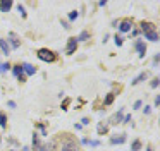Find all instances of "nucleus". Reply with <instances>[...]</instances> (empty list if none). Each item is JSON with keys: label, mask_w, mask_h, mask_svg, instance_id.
Listing matches in <instances>:
<instances>
[{"label": "nucleus", "mask_w": 160, "mask_h": 151, "mask_svg": "<svg viewBox=\"0 0 160 151\" xmlns=\"http://www.w3.org/2000/svg\"><path fill=\"white\" fill-rule=\"evenodd\" d=\"M59 141H62V144L57 146L55 151H81L79 149V144L76 143V139H74L69 132L59 134Z\"/></svg>", "instance_id": "f257e3e1"}, {"label": "nucleus", "mask_w": 160, "mask_h": 151, "mask_svg": "<svg viewBox=\"0 0 160 151\" xmlns=\"http://www.w3.org/2000/svg\"><path fill=\"white\" fill-rule=\"evenodd\" d=\"M36 55H38L40 60L47 62V64H52V62L59 60V55H57L53 50H48V48H40V50L36 51Z\"/></svg>", "instance_id": "f03ea898"}, {"label": "nucleus", "mask_w": 160, "mask_h": 151, "mask_svg": "<svg viewBox=\"0 0 160 151\" xmlns=\"http://www.w3.org/2000/svg\"><path fill=\"white\" fill-rule=\"evenodd\" d=\"M78 40H76V36H71L69 40H67V45H66V53L67 55H74L76 53V50H78Z\"/></svg>", "instance_id": "7ed1b4c3"}, {"label": "nucleus", "mask_w": 160, "mask_h": 151, "mask_svg": "<svg viewBox=\"0 0 160 151\" xmlns=\"http://www.w3.org/2000/svg\"><path fill=\"white\" fill-rule=\"evenodd\" d=\"M122 117H124V110L119 108L117 112L108 119V125H117V124H122Z\"/></svg>", "instance_id": "20e7f679"}, {"label": "nucleus", "mask_w": 160, "mask_h": 151, "mask_svg": "<svg viewBox=\"0 0 160 151\" xmlns=\"http://www.w3.org/2000/svg\"><path fill=\"white\" fill-rule=\"evenodd\" d=\"M132 29V19H129V17H126V19L119 21V31L121 33H128V31Z\"/></svg>", "instance_id": "39448f33"}, {"label": "nucleus", "mask_w": 160, "mask_h": 151, "mask_svg": "<svg viewBox=\"0 0 160 151\" xmlns=\"http://www.w3.org/2000/svg\"><path fill=\"white\" fill-rule=\"evenodd\" d=\"M134 48H136V51H138L139 58H145V55H146V45H145V41L138 40L134 43Z\"/></svg>", "instance_id": "423d86ee"}, {"label": "nucleus", "mask_w": 160, "mask_h": 151, "mask_svg": "<svg viewBox=\"0 0 160 151\" xmlns=\"http://www.w3.org/2000/svg\"><path fill=\"white\" fill-rule=\"evenodd\" d=\"M7 43H9V46H11V48H14V50H16V48H19L21 41H19L18 34L12 33V31H11V33H9V41H7Z\"/></svg>", "instance_id": "0eeeda50"}, {"label": "nucleus", "mask_w": 160, "mask_h": 151, "mask_svg": "<svg viewBox=\"0 0 160 151\" xmlns=\"http://www.w3.org/2000/svg\"><path fill=\"white\" fill-rule=\"evenodd\" d=\"M33 151H43V143L40 141V136L38 134H33V148H31Z\"/></svg>", "instance_id": "6e6552de"}, {"label": "nucleus", "mask_w": 160, "mask_h": 151, "mask_svg": "<svg viewBox=\"0 0 160 151\" xmlns=\"http://www.w3.org/2000/svg\"><path fill=\"white\" fill-rule=\"evenodd\" d=\"M139 26H141V31H143V33H152V31H157L155 24H153V22H148V21H143Z\"/></svg>", "instance_id": "1a4fd4ad"}, {"label": "nucleus", "mask_w": 160, "mask_h": 151, "mask_svg": "<svg viewBox=\"0 0 160 151\" xmlns=\"http://www.w3.org/2000/svg\"><path fill=\"white\" fill-rule=\"evenodd\" d=\"M21 65H22V72H24L26 76H33V74H36V67H35V65L28 64V62H24V64H21Z\"/></svg>", "instance_id": "9d476101"}, {"label": "nucleus", "mask_w": 160, "mask_h": 151, "mask_svg": "<svg viewBox=\"0 0 160 151\" xmlns=\"http://www.w3.org/2000/svg\"><path fill=\"white\" fill-rule=\"evenodd\" d=\"M124 143H126V132L110 137V144H112V146H115V144H124Z\"/></svg>", "instance_id": "9b49d317"}, {"label": "nucleus", "mask_w": 160, "mask_h": 151, "mask_svg": "<svg viewBox=\"0 0 160 151\" xmlns=\"http://www.w3.org/2000/svg\"><path fill=\"white\" fill-rule=\"evenodd\" d=\"M97 132H98V136H105V134L108 132V124L100 122V124L97 125Z\"/></svg>", "instance_id": "f8f14e48"}, {"label": "nucleus", "mask_w": 160, "mask_h": 151, "mask_svg": "<svg viewBox=\"0 0 160 151\" xmlns=\"http://www.w3.org/2000/svg\"><path fill=\"white\" fill-rule=\"evenodd\" d=\"M0 50L4 51V55H9V53H11V46H9L7 40H4V38H0Z\"/></svg>", "instance_id": "ddd939ff"}, {"label": "nucleus", "mask_w": 160, "mask_h": 151, "mask_svg": "<svg viewBox=\"0 0 160 151\" xmlns=\"http://www.w3.org/2000/svg\"><path fill=\"white\" fill-rule=\"evenodd\" d=\"M12 5H14L12 0H4V2H0V10H2V12H9V10L12 9Z\"/></svg>", "instance_id": "4468645a"}, {"label": "nucleus", "mask_w": 160, "mask_h": 151, "mask_svg": "<svg viewBox=\"0 0 160 151\" xmlns=\"http://www.w3.org/2000/svg\"><path fill=\"white\" fill-rule=\"evenodd\" d=\"M146 77H148V72H141L139 76H136V77L132 79V81H131V84H132V86H136V84H139V82H143Z\"/></svg>", "instance_id": "2eb2a0df"}, {"label": "nucleus", "mask_w": 160, "mask_h": 151, "mask_svg": "<svg viewBox=\"0 0 160 151\" xmlns=\"http://www.w3.org/2000/svg\"><path fill=\"white\" fill-rule=\"evenodd\" d=\"M90 38H91V33L84 29V31H81V33H79V36H78L76 40H78V43H79V41H88Z\"/></svg>", "instance_id": "dca6fc26"}, {"label": "nucleus", "mask_w": 160, "mask_h": 151, "mask_svg": "<svg viewBox=\"0 0 160 151\" xmlns=\"http://www.w3.org/2000/svg\"><path fill=\"white\" fill-rule=\"evenodd\" d=\"M114 100H115V93H107V96L103 98V106L112 105V103H114Z\"/></svg>", "instance_id": "f3484780"}, {"label": "nucleus", "mask_w": 160, "mask_h": 151, "mask_svg": "<svg viewBox=\"0 0 160 151\" xmlns=\"http://www.w3.org/2000/svg\"><path fill=\"white\" fill-rule=\"evenodd\" d=\"M145 38L150 41H153V43H157L158 41V33L157 31H152V33H145Z\"/></svg>", "instance_id": "a211bd4d"}, {"label": "nucleus", "mask_w": 160, "mask_h": 151, "mask_svg": "<svg viewBox=\"0 0 160 151\" xmlns=\"http://www.w3.org/2000/svg\"><path fill=\"white\" fill-rule=\"evenodd\" d=\"M12 74L16 76V77H19V76H22L24 72H22V65L18 64V65H12Z\"/></svg>", "instance_id": "6ab92c4d"}, {"label": "nucleus", "mask_w": 160, "mask_h": 151, "mask_svg": "<svg viewBox=\"0 0 160 151\" xmlns=\"http://www.w3.org/2000/svg\"><path fill=\"white\" fill-rule=\"evenodd\" d=\"M141 146H143L141 141L134 139V141H132V144H131V151H139V149H141Z\"/></svg>", "instance_id": "aec40b11"}, {"label": "nucleus", "mask_w": 160, "mask_h": 151, "mask_svg": "<svg viewBox=\"0 0 160 151\" xmlns=\"http://www.w3.org/2000/svg\"><path fill=\"white\" fill-rule=\"evenodd\" d=\"M0 127L2 129H7V117L4 112H0Z\"/></svg>", "instance_id": "412c9836"}, {"label": "nucleus", "mask_w": 160, "mask_h": 151, "mask_svg": "<svg viewBox=\"0 0 160 151\" xmlns=\"http://www.w3.org/2000/svg\"><path fill=\"white\" fill-rule=\"evenodd\" d=\"M18 10L21 12L22 19H26V17H28V12H26V9H24V5H22V3H19V5H18Z\"/></svg>", "instance_id": "4be33fe9"}, {"label": "nucleus", "mask_w": 160, "mask_h": 151, "mask_svg": "<svg viewBox=\"0 0 160 151\" xmlns=\"http://www.w3.org/2000/svg\"><path fill=\"white\" fill-rule=\"evenodd\" d=\"M114 43L117 45V46H122V43H124V38L119 36V34H115V36H114Z\"/></svg>", "instance_id": "5701e85b"}, {"label": "nucleus", "mask_w": 160, "mask_h": 151, "mask_svg": "<svg viewBox=\"0 0 160 151\" xmlns=\"http://www.w3.org/2000/svg\"><path fill=\"white\" fill-rule=\"evenodd\" d=\"M71 101H72L71 98H64V101H62V105H60V108H62V110H67V108H69V105H71Z\"/></svg>", "instance_id": "b1692460"}, {"label": "nucleus", "mask_w": 160, "mask_h": 151, "mask_svg": "<svg viewBox=\"0 0 160 151\" xmlns=\"http://www.w3.org/2000/svg\"><path fill=\"white\" fill-rule=\"evenodd\" d=\"M11 67H12V65L9 64V62H7V64H0V74H2V72H7Z\"/></svg>", "instance_id": "393cba45"}, {"label": "nucleus", "mask_w": 160, "mask_h": 151, "mask_svg": "<svg viewBox=\"0 0 160 151\" xmlns=\"http://www.w3.org/2000/svg\"><path fill=\"white\" fill-rule=\"evenodd\" d=\"M78 17H79V12H78V10H72V12L69 14V21H76Z\"/></svg>", "instance_id": "a878e982"}, {"label": "nucleus", "mask_w": 160, "mask_h": 151, "mask_svg": "<svg viewBox=\"0 0 160 151\" xmlns=\"http://www.w3.org/2000/svg\"><path fill=\"white\" fill-rule=\"evenodd\" d=\"M158 84H160V79H158V77H155L152 82H150V86H152L153 89H155V88H158Z\"/></svg>", "instance_id": "bb28decb"}, {"label": "nucleus", "mask_w": 160, "mask_h": 151, "mask_svg": "<svg viewBox=\"0 0 160 151\" xmlns=\"http://www.w3.org/2000/svg\"><path fill=\"white\" fill-rule=\"evenodd\" d=\"M36 125H38L40 130H42V136H47V127H45V124H36Z\"/></svg>", "instance_id": "cd10ccee"}, {"label": "nucleus", "mask_w": 160, "mask_h": 151, "mask_svg": "<svg viewBox=\"0 0 160 151\" xmlns=\"http://www.w3.org/2000/svg\"><path fill=\"white\" fill-rule=\"evenodd\" d=\"M88 144H90V146H100V141H98V139H90V141H88Z\"/></svg>", "instance_id": "c85d7f7f"}, {"label": "nucleus", "mask_w": 160, "mask_h": 151, "mask_svg": "<svg viewBox=\"0 0 160 151\" xmlns=\"http://www.w3.org/2000/svg\"><path fill=\"white\" fill-rule=\"evenodd\" d=\"M131 122H132L131 115H124V117H122V124H131Z\"/></svg>", "instance_id": "c756f323"}, {"label": "nucleus", "mask_w": 160, "mask_h": 151, "mask_svg": "<svg viewBox=\"0 0 160 151\" xmlns=\"http://www.w3.org/2000/svg\"><path fill=\"white\" fill-rule=\"evenodd\" d=\"M90 117H83V119H81V125H90Z\"/></svg>", "instance_id": "7c9ffc66"}, {"label": "nucleus", "mask_w": 160, "mask_h": 151, "mask_svg": "<svg viewBox=\"0 0 160 151\" xmlns=\"http://www.w3.org/2000/svg\"><path fill=\"white\" fill-rule=\"evenodd\" d=\"M141 105H143V101H141V100H138V101H134L132 108H134V110H138V108H141Z\"/></svg>", "instance_id": "2f4dec72"}, {"label": "nucleus", "mask_w": 160, "mask_h": 151, "mask_svg": "<svg viewBox=\"0 0 160 151\" xmlns=\"http://www.w3.org/2000/svg\"><path fill=\"white\" fill-rule=\"evenodd\" d=\"M60 22H62V26H64V29H71V24H69V21H60Z\"/></svg>", "instance_id": "473e14b6"}, {"label": "nucleus", "mask_w": 160, "mask_h": 151, "mask_svg": "<svg viewBox=\"0 0 160 151\" xmlns=\"http://www.w3.org/2000/svg\"><path fill=\"white\" fill-rule=\"evenodd\" d=\"M160 62V55H155V57H153V65H157Z\"/></svg>", "instance_id": "72a5a7b5"}, {"label": "nucleus", "mask_w": 160, "mask_h": 151, "mask_svg": "<svg viewBox=\"0 0 160 151\" xmlns=\"http://www.w3.org/2000/svg\"><path fill=\"white\" fill-rule=\"evenodd\" d=\"M7 106H9V108H16V101H12V100H11V101L7 103Z\"/></svg>", "instance_id": "f704fd0d"}, {"label": "nucleus", "mask_w": 160, "mask_h": 151, "mask_svg": "<svg viewBox=\"0 0 160 151\" xmlns=\"http://www.w3.org/2000/svg\"><path fill=\"white\" fill-rule=\"evenodd\" d=\"M150 112H152V106H150V105H146V106H145V113H146V115H148Z\"/></svg>", "instance_id": "c9c22d12"}, {"label": "nucleus", "mask_w": 160, "mask_h": 151, "mask_svg": "<svg viewBox=\"0 0 160 151\" xmlns=\"http://www.w3.org/2000/svg\"><path fill=\"white\" fill-rule=\"evenodd\" d=\"M18 79H19V82H26V76H24V74H22V76H19Z\"/></svg>", "instance_id": "e433bc0d"}, {"label": "nucleus", "mask_w": 160, "mask_h": 151, "mask_svg": "<svg viewBox=\"0 0 160 151\" xmlns=\"http://www.w3.org/2000/svg\"><path fill=\"white\" fill-rule=\"evenodd\" d=\"M155 106H157V108L160 106V96H157V98H155Z\"/></svg>", "instance_id": "4c0bfd02"}, {"label": "nucleus", "mask_w": 160, "mask_h": 151, "mask_svg": "<svg viewBox=\"0 0 160 151\" xmlns=\"http://www.w3.org/2000/svg\"><path fill=\"white\" fill-rule=\"evenodd\" d=\"M98 5H100V7H105V5H107V2H105V0H102V2H98Z\"/></svg>", "instance_id": "58836bf2"}, {"label": "nucleus", "mask_w": 160, "mask_h": 151, "mask_svg": "<svg viewBox=\"0 0 160 151\" xmlns=\"http://www.w3.org/2000/svg\"><path fill=\"white\" fill-rule=\"evenodd\" d=\"M74 127H76V130H81V129H83V125H81V124H76Z\"/></svg>", "instance_id": "ea45409f"}, {"label": "nucleus", "mask_w": 160, "mask_h": 151, "mask_svg": "<svg viewBox=\"0 0 160 151\" xmlns=\"http://www.w3.org/2000/svg\"><path fill=\"white\" fill-rule=\"evenodd\" d=\"M88 141H90L88 137H83V139H81V143H83V144H88Z\"/></svg>", "instance_id": "a19ab883"}, {"label": "nucleus", "mask_w": 160, "mask_h": 151, "mask_svg": "<svg viewBox=\"0 0 160 151\" xmlns=\"http://www.w3.org/2000/svg\"><path fill=\"white\" fill-rule=\"evenodd\" d=\"M22 151H31V148H28V146H24V148H22Z\"/></svg>", "instance_id": "79ce46f5"}, {"label": "nucleus", "mask_w": 160, "mask_h": 151, "mask_svg": "<svg viewBox=\"0 0 160 151\" xmlns=\"http://www.w3.org/2000/svg\"><path fill=\"white\" fill-rule=\"evenodd\" d=\"M146 151H153V148L152 146H146Z\"/></svg>", "instance_id": "37998d69"}, {"label": "nucleus", "mask_w": 160, "mask_h": 151, "mask_svg": "<svg viewBox=\"0 0 160 151\" xmlns=\"http://www.w3.org/2000/svg\"><path fill=\"white\" fill-rule=\"evenodd\" d=\"M9 151H19V149H9Z\"/></svg>", "instance_id": "c03bdc74"}, {"label": "nucleus", "mask_w": 160, "mask_h": 151, "mask_svg": "<svg viewBox=\"0 0 160 151\" xmlns=\"http://www.w3.org/2000/svg\"><path fill=\"white\" fill-rule=\"evenodd\" d=\"M0 143H2V136H0Z\"/></svg>", "instance_id": "a18cd8bd"}]
</instances>
